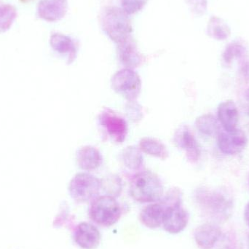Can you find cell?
Listing matches in <instances>:
<instances>
[{
    "mask_svg": "<svg viewBox=\"0 0 249 249\" xmlns=\"http://www.w3.org/2000/svg\"><path fill=\"white\" fill-rule=\"evenodd\" d=\"M196 199L203 212L216 222H226L232 215L233 200L225 190L200 189Z\"/></svg>",
    "mask_w": 249,
    "mask_h": 249,
    "instance_id": "6da1fadb",
    "label": "cell"
},
{
    "mask_svg": "<svg viewBox=\"0 0 249 249\" xmlns=\"http://www.w3.org/2000/svg\"><path fill=\"white\" fill-rule=\"evenodd\" d=\"M101 25L109 39L118 45L130 37L131 23L128 15L122 8L105 7L101 16Z\"/></svg>",
    "mask_w": 249,
    "mask_h": 249,
    "instance_id": "7a4b0ae2",
    "label": "cell"
},
{
    "mask_svg": "<svg viewBox=\"0 0 249 249\" xmlns=\"http://www.w3.org/2000/svg\"><path fill=\"white\" fill-rule=\"evenodd\" d=\"M132 197L139 203H152L163 196V186L156 174L142 171L135 176L130 187Z\"/></svg>",
    "mask_w": 249,
    "mask_h": 249,
    "instance_id": "3957f363",
    "label": "cell"
},
{
    "mask_svg": "<svg viewBox=\"0 0 249 249\" xmlns=\"http://www.w3.org/2000/svg\"><path fill=\"white\" fill-rule=\"evenodd\" d=\"M92 220L98 225L110 227L118 222L121 216V209L113 196H103L95 199L90 209Z\"/></svg>",
    "mask_w": 249,
    "mask_h": 249,
    "instance_id": "277c9868",
    "label": "cell"
},
{
    "mask_svg": "<svg viewBox=\"0 0 249 249\" xmlns=\"http://www.w3.org/2000/svg\"><path fill=\"white\" fill-rule=\"evenodd\" d=\"M102 183L94 176L86 173L77 174L70 184L71 197L77 203H87L97 197Z\"/></svg>",
    "mask_w": 249,
    "mask_h": 249,
    "instance_id": "5b68a950",
    "label": "cell"
},
{
    "mask_svg": "<svg viewBox=\"0 0 249 249\" xmlns=\"http://www.w3.org/2000/svg\"><path fill=\"white\" fill-rule=\"evenodd\" d=\"M112 89L130 102H133L139 96L142 82L137 73L130 69L120 70L112 77Z\"/></svg>",
    "mask_w": 249,
    "mask_h": 249,
    "instance_id": "8992f818",
    "label": "cell"
},
{
    "mask_svg": "<svg viewBox=\"0 0 249 249\" xmlns=\"http://www.w3.org/2000/svg\"><path fill=\"white\" fill-rule=\"evenodd\" d=\"M181 202L166 205L162 225L164 229L170 234L182 232L189 222V214L181 206Z\"/></svg>",
    "mask_w": 249,
    "mask_h": 249,
    "instance_id": "52a82bcc",
    "label": "cell"
},
{
    "mask_svg": "<svg viewBox=\"0 0 249 249\" xmlns=\"http://www.w3.org/2000/svg\"><path fill=\"white\" fill-rule=\"evenodd\" d=\"M99 123L107 134L118 143H122L127 133V125L124 118L110 109H107L101 113Z\"/></svg>",
    "mask_w": 249,
    "mask_h": 249,
    "instance_id": "ba28073f",
    "label": "cell"
},
{
    "mask_svg": "<svg viewBox=\"0 0 249 249\" xmlns=\"http://www.w3.org/2000/svg\"><path fill=\"white\" fill-rule=\"evenodd\" d=\"M245 133L240 129L219 133L218 146L221 152L229 155L241 153L247 144Z\"/></svg>",
    "mask_w": 249,
    "mask_h": 249,
    "instance_id": "9c48e42d",
    "label": "cell"
},
{
    "mask_svg": "<svg viewBox=\"0 0 249 249\" xmlns=\"http://www.w3.org/2000/svg\"><path fill=\"white\" fill-rule=\"evenodd\" d=\"M174 143L179 149L186 152L190 162H196L200 156V149L196 138L187 126H183L176 132Z\"/></svg>",
    "mask_w": 249,
    "mask_h": 249,
    "instance_id": "30bf717a",
    "label": "cell"
},
{
    "mask_svg": "<svg viewBox=\"0 0 249 249\" xmlns=\"http://www.w3.org/2000/svg\"><path fill=\"white\" fill-rule=\"evenodd\" d=\"M74 240L82 249H94L100 243V232L92 224L82 222L77 227L74 232Z\"/></svg>",
    "mask_w": 249,
    "mask_h": 249,
    "instance_id": "8fae6325",
    "label": "cell"
},
{
    "mask_svg": "<svg viewBox=\"0 0 249 249\" xmlns=\"http://www.w3.org/2000/svg\"><path fill=\"white\" fill-rule=\"evenodd\" d=\"M67 8V0H42L38 6V15L46 21H58L65 16Z\"/></svg>",
    "mask_w": 249,
    "mask_h": 249,
    "instance_id": "7c38bea8",
    "label": "cell"
},
{
    "mask_svg": "<svg viewBox=\"0 0 249 249\" xmlns=\"http://www.w3.org/2000/svg\"><path fill=\"white\" fill-rule=\"evenodd\" d=\"M222 235V231L217 225L206 223L196 228L194 232L195 241L201 249H212Z\"/></svg>",
    "mask_w": 249,
    "mask_h": 249,
    "instance_id": "4fadbf2b",
    "label": "cell"
},
{
    "mask_svg": "<svg viewBox=\"0 0 249 249\" xmlns=\"http://www.w3.org/2000/svg\"><path fill=\"white\" fill-rule=\"evenodd\" d=\"M118 54L121 62L128 69L137 67L143 61V57L138 51L136 43L131 36L118 44Z\"/></svg>",
    "mask_w": 249,
    "mask_h": 249,
    "instance_id": "5bb4252c",
    "label": "cell"
},
{
    "mask_svg": "<svg viewBox=\"0 0 249 249\" xmlns=\"http://www.w3.org/2000/svg\"><path fill=\"white\" fill-rule=\"evenodd\" d=\"M218 118L225 131L235 130L239 121L236 104L232 100L222 102L218 107Z\"/></svg>",
    "mask_w": 249,
    "mask_h": 249,
    "instance_id": "9a60e30c",
    "label": "cell"
},
{
    "mask_svg": "<svg viewBox=\"0 0 249 249\" xmlns=\"http://www.w3.org/2000/svg\"><path fill=\"white\" fill-rule=\"evenodd\" d=\"M50 43L55 51L67 57L68 64H71L77 58V45L70 36L62 34H53L50 39Z\"/></svg>",
    "mask_w": 249,
    "mask_h": 249,
    "instance_id": "2e32d148",
    "label": "cell"
},
{
    "mask_svg": "<svg viewBox=\"0 0 249 249\" xmlns=\"http://www.w3.org/2000/svg\"><path fill=\"white\" fill-rule=\"evenodd\" d=\"M166 206L165 203L148 205L140 213V220L146 228H158L162 224Z\"/></svg>",
    "mask_w": 249,
    "mask_h": 249,
    "instance_id": "e0dca14e",
    "label": "cell"
},
{
    "mask_svg": "<svg viewBox=\"0 0 249 249\" xmlns=\"http://www.w3.org/2000/svg\"><path fill=\"white\" fill-rule=\"evenodd\" d=\"M77 160L80 168L86 171H90L100 166L102 158L99 151L94 147L85 146L77 152Z\"/></svg>",
    "mask_w": 249,
    "mask_h": 249,
    "instance_id": "ac0fdd59",
    "label": "cell"
},
{
    "mask_svg": "<svg viewBox=\"0 0 249 249\" xmlns=\"http://www.w3.org/2000/svg\"><path fill=\"white\" fill-rule=\"evenodd\" d=\"M231 31L226 22L217 16H212L207 25V35L218 41L226 40L231 36Z\"/></svg>",
    "mask_w": 249,
    "mask_h": 249,
    "instance_id": "d6986e66",
    "label": "cell"
},
{
    "mask_svg": "<svg viewBox=\"0 0 249 249\" xmlns=\"http://www.w3.org/2000/svg\"><path fill=\"white\" fill-rule=\"evenodd\" d=\"M140 149L145 153L149 154L152 156L165 159L168 157V151L165 145L152 138H143L139 143Z\"/></svg>",
    "mask_w": 249,
    "mask_h": 249,
    "instance_id": "ffe728a7",
    "label": "cell"
},
{
    "mask_svg": "<svg viewBox=\"0 0 249 249\" xmlns=\"http://www.w3.org/2000/svg\"><path fill=\"white\" fill-rule=\"evenodd\" d=\"M197 130L207 136H213L217 134L219 130L217 120L213 115H204L199 117L196 121Z\"/></svg>",
    "mask_w": 249,
    "mask_h": 249,
    "instance_id": "44dd1931",
    "label": "cell"
},
{
    "mask_svg": "<svg viewBox=\"0 0 249 249\" xmlns=\"http://www.w3.org/2000/svg\"><path fill=\"white\" fill-rule=\"evenodd\" d=\"M247 48L239 42H232L225 48L222 54V59L225 64L230 65L235 59H241L247 55Z\"/></svg>",
    "mask_w": 249,
    "mask_h": 249,
    "instance_id": "7402d4cb",
    "label": "cell"
},
{
    "mask_svg": "<svg viewBox=\"0 0 249 249\" xmlns=\"http://www.w3.org/2000/svg\"><path fill=\"white\" fill-rule=\"evenodd\" d=\"M17 16V11L10 4L0 3V33L10 29Z\"/></svg>",
    "mask_w": 249,
    "mask_h": 249,
    "instance_id": "603a6c76",
    "label": "cell"
},
{
    "mask_svg": "<svg viewBox=\"0 0 249 249\" xmlns=\"http://www.w3.org/2000/svg\"><path fill=\"white\" fill-rule=\"evenodd\" d=\"M122 160L124 165L131 170L138 169L143 164V156L139 149L134 146H130L124 149Z\"/></svg>",
    "mask_w": 249,
    "mask_h": 249,
    "instance_id": "cb8c5ba5",
    "label": "cell"
},
{
    "mask_svg": "<svg viewBox=\"0 0 249 249\" xmlns=\"http://www.w3.org/2000/svg\"><path fill=\"white\" fill-rule=\"evenodd\" d=\"M147 1L148 0H121V5L127 15H131L142 10Z\"/></svg>",
    "mask_w": 249,
    "mask_h": 249,
    "instance_id": "d4e9b609",
    "label": "cell"
},
{
    "mask_svg": "<svg viewBox=\"0 0 249 249\" xmlns=\"http://www.w3.org/2000/svg\"><path fill=\"white\" fill-rule=\"evenodd\" d=\"M190 10L196 16H203L207 10V0H185Z\"/></svg>",
    "mask_w": 249,
    "mask_h": 249,
    "instance_id": "484cf974",
    "label": "cell"
},
{
    "mask_svg": "<svg viewBox=\"0 0 249 249\" xmlns=\"http://www.w3.org/2000/svg\"><path fill=\"white\" fill-rule=\"evenodd\" d=\"M244 107L246 113L249 117V89H247L244 93Z\"/></svg>",
    "mask_w": 249,
    "mask_h": 249,
    "instance_id": "4316f807",
    "label": "cell"
},
{
    "mask_svg": "<svg viewBox=\"0 0 249 249\" xmlns=\"http://www.w3.org/2000/svg\"><path fill=\"white\" fill-rule=\"evenodd\" d=\"M241 72L246 77H249V62H246L241 68Z\"/></svg>",
    "mask_w": 249,
    "mask_h": 249,
    "instance_id": "83f0119b",
    "label": "cell"
},
{
    "mask_svg": "<svg viewBox=\"0 0 249 249\" xmlns=\"http://www.w3.org/2000/svg\"><path fill=\"white\" fill-rule=\"evenodd\" d=\"M244 219L246 223L249 227V203L246 206L245 211H244Z\"/></svg>",
    "mask_w": 249,
    "mask_h": 249,
    "instance_id": "f1b7e54d",
    "label": "cell"
},
{
    "mask_svg": "<svg viewBox=\"0 0 249 249\" xmlns=\"http://www.w3.org/2000/svg\"><path fill=\"white\" fill-rule=\"evenodd\" d=\"M219 249H235V248L230 244H225V245L222 246Z\"/></svg>",
    "mask_w": 249,
    "mask_h": 249,
    "instance_id": "f546056e",
    "label": "cell"
},
{
    "mask_svg": "<svg viewBox=\"0 0 249 249\" xmlns=\"http://www.w3.org/2000/svg\"><path fill=\"white\" fill-rule=\"evenodd\" d=\"M247 249H249V237L248 238V244H247Z\"/></svg>",
    "mask_w": 249,
    "mask_h": 249,
    "instance_id": "4dcf8cb0",
    "label": "cell"
},
{
    "mask_svg": "<svg viewBox=\"0 0 249 249\" xmlns=\"http://www.w3.org/2000/svg\"><path fill=\"white\" fill-rule=\"evenodd\" d=\"M20 1H22V2H26V1H27L28 0H20Z\"/></svg>",
    "mask_w": 249,
    "mask_h": 249,
    "instance_id": "1f68e13d",
    "label": "cell"
},
{
    "mask_svg": "<svg viewBox=\"0 0 249 249\" xmlns=\"http://www.w3.org/2000/svg\"></svg>",
    "mask_w": 249,
    "mask_h": 249,
    "instance_id": "d6a6232c",
    "label": "cell"
}]
</instances>
